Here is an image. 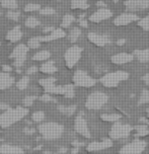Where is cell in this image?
<instances>
[{"label":"cell","instance_id":"46","mask_svg":"<svg viewBox=\"0 0 149 154\" xmlns=\"http://www.w3.org/2000/svg\"><path fill=\"white\" fill-rule=\"evenodd\" d=\"M142 80L144 81V83L146 85H148V86H149V73L145 74V75L142 77Z\"/></svg>","mask_w":149,"mask_h":154},{"label":"cell","instance_id":"56","mask_svg":"<svg viewBox=\"0 0 149 154\" xmlns=\"http://www.w3.org/2000/svg\"><path fill=\"white\" fill-rule=\"evenodd\" d=\"M146 112H147V116L149 117V108H148L147 109H146Z\"/></svg>","mask_w":149,"mask_h":154},{"label":"cell","instance_id":"47","mask_svg":"<svg viewBox=\"0 0 149 154\" xmlns=\"http://www.w3.org/2000/svg\"><path fill=\"white\" fill-rule=\"evenodd\" d=\"M96 6H98L99 8H104V7H107V5L103 0H98V1L96 2Z\"/></svg>","mask_w":149,"mask_h":154},{"label":"cell","instance_id":"37","mask_svg":"<svg viewBox=\"0 0 149 154\" xmlns=\"http://www.w3.org/2000/svg\"><path fill=\"white\" fill-rule=\"evenodd\" d=\"M32 119L36 123H41L45 119V114H44V112H35L32 115Z\"/></svg>","mask_w":149,"mask_h":154},{"label":"cell","instance_id":"1","mask_svg":"<svg viewBox=\"0 0 149 154\" xmlns=\"http://www.w3.org/2000/svg\"><path fill=\"white\" fill-rule=\"evenodd\" d=\"M55 81H56V79L53 78V77H50V78L41 79V80L39 81V83H40L41 86L44 87V89H45V91L47 93H51V94H61L68 98L73 97L74 94H75L73 85L67 84V85H64V86H58V85H55Z\"/></svg>","mask_w":149,"mask_h":154},{"label":"cell","instance_id":"26","mask_svg":"<svg viewBox=\"0 0 149 154\" xmlns=\"http://www.w3.org/2000/svg\"><path fill=\"white\" fill-rule=\"evenodd\" d=\"M122 116L119 114H103L101 116V119L104 122H110V123H116L121 120Z\"/></svg>","mask_w":149,"mask_h":154},{"label":"cell","instance_id":"17","mask_svg":"<svg viewBox=\"0 0 149 154\" xmlns=\"http://www.w3.org/2000/svg\"><path fill=\"white\" fill-rule=\"evenodd\" d=\"M66 35L65 32L61 29H55L51 34L44 35V37H37V38L40 41L41 43L42 42H51V41H55V40H59V38H64Z\"/></svg>","mask_w":149,"mask_h":154},{"label":"cell","instance_id":"44","mask_svg":"<svg viewBox=\"0 0 149 154\" xmlns=\"http://www.w3.org/2000/svg\"><path fill=\"white\" fill-rule=\"evenodd\" d=\"M39 71V68L36 67V66H32L31 68H29V69L26 70V74H29V75H31V74H35L37 73Z\"/></svg>","mask_w":149,"mask_h":154},{"label":"cell","instance_id":"8","mask_svg":"<svg viewBox=\"0 0 149 154\" xmlns=\"http://www.w3.org/2000/svg\"><path fill=\"white\" fill-rule=\"evenodd\" d=\"M29 47H26V45H23V44H20V45L16 46L14 49H13L12 53L10 54V58L11 59L14 60V62H13V65L15 66V67H20V66H23V64L24 63L26 59V54L27 52H29Z\"/></svg>","mask_w":149,"mask_h":154},{"label":"cell","instance_id":"4","mask_svg":"<svg viewBox=\"0 0 149 154\" xmlns=\"http://www.w3.org/2000/svg\"><path fill=\"white\" fill-rule=\"evenodd\" d=\"M128 78L129 73L126 71H115V72H111L104 75L99 79V81L104 87L113 88V87L118 86L122 81H126Z\"/></svg>","mask_w":149,"mask_h":154},{"label":"cell","instance_id":"42","mask_svg":"<svg viewBox=\"0 0 149 154\" xmlns=\"http://www.w3.org/2000/svg\"><path fill=\"white\" fill-rule=\"evenodd\" d=\"M40 100L42 101H45V103H49V101H53V103H56V100L54 97H52L51 95L49 94H44L40 97Z\"/></svg>","mask_w":149,"mask_h":154},{"label":"cell","instance_id":"14","mask_svg":"<svg viewBox=\"0 0 149 154\" xmlns=\"http://www.w3.org/2000/svg\"><path fill=\"white\" fill-rule=\"evenodd\" d=\"M87 38L90 43L98 47H104V46L109 45V44H111L112 42L111 38L107 37V35H98V34H96V32H88Z\"/></svg>","mask_w":149,"mask_h":154},{"label":"cell","instance_id":"5","mask_svg":"<svg viewBox=\"0 0 149 154\" xmlns=\"http://www.w3.org/2000/svg\"><path fill=\"white\" fill-rule=\"evenodd\" d=\"M109 101V96L106 93L101 91L92 92V94L88 95L85 101V106L88 109H99Z\"/></svg>","mask_w":149,"mask_h":154},{"label":"cell","instance_id":"39","mask_svg":"<svg viewBox=\"0 0 149 154\" xmlns=\"http://www.w3.org/2000/svg\"><path fill=\"white\" fill-rule=\"evenodd\" d=\"M40 9H41V6L36 3H29V4L26 5V7H24V11L26 12L37 11V10H40Z\"/></svg>","mask_w":149,"mask_h":154},{"label":"cell","instance_id":"12","mask_svg":"<svg viewBox=\"0 0 149 154\" xmlns=\"http://www.w3.org/2000/svg\"><path fill=\"white\" fill-rule=\"evenodd\" d=\"M124 4L128 11H140L149 7V0H127Z\"/></svg>","mask_w":149,"mask_h":154},{"label":"cell","instance_id":"48","mask_svg":"<svg viewBox=\"0 0 149 154\" xmlns=\"http://www.w3.org/2000/svg\"><path fill=\"white\" fill-rule=\"evenodd\" d=\"M55 29L54 26H48V27H45V29H43L44 32H52Z\"/></svg>","mask_w":149,"mask_h":154},{"label":"cell","instance_id":"57","mask_svg":"<svg viewBox=\"0 0 149 154\" xmlns=\"http://www.w3.org/2000/svg\"><path fill=\"white\" fill-rule=\"evenodd\" d=\"M112 1H113V2H116V3H117V2L119 1V0H112Z\"/></svg>","mask_w":149,"mask_h":154},{"label":"cell","instance_id":"24","mask_svg":"<svg viewBox=\"0 0 149 154\" xmlns=\"http://www.w3.org/2000/svg\"><path fill=\"white\" fill-rule=\"evenodd\" d=\"M40 71H42L43 73L46 74H52L57 71V67L55 66V63L53 61H48L41 66Z\"/></svg>","mask_w":149,"mask_h":154},{"label":"cell","instance_id":"16","mask_svg":"<svg viewBox=\"0 0 149 154\" xmlns=\"http://www.w3.org/2000/svg\"><path fill=\"white\" fill-rule=\"evenodd\" d=\"M113 146V142L111 139L106 138L101 142H92L86 146V150L88 152H93V151H101Z\"/></svg>","mask_w":149,"mask_h":154},{"label":"cell","instance_id":"35","mask_svg":"<svg viewBox=\"0 0 149 154\" xmlns=\"http://www.w3.org/2000/svg\"><path fill=\"white\" fill-rule=\"evenodd\" d=\"M138 26L141 27L143 31H149V13L146 17L138 20Z\"/></svg>","mask_w":149,"mask_h":154},{"label":"cell","instance_id":"53","mask_svg":"<svg viewBox=\"0 0 149 154\" xmlns=\"http://www.w3.org/2000/svg\"><path fill=\"white\" fill-rule=\"evenodd\" d=\"M77 152H79V147H75L74 149L71 150V153H77Z\"/></svg>","mask_w":149,"mask_h":154},{"label":"cell","instance_id":"15","mask_svg":"<svg viewBox=\"0 0 149 154\" xmlns=\"http://www.w3.org/2000/svg\"><path fill=\"white\" fill-rule=\"evenodd\" d=\"M139 19V16L134 13H122L114 19V23L117 26H123L133 23V21H138Z\"/></svg>","mask_w":149,"mask_h":154},{"label":"cell","instance_id":"3","mask_svg":"<svg viewBox=\"0 0 149 154\" xmlns=\"http://www.w3.org/2000/svg\"><path fill=\"white\" fill-rule=\"evenodd\" d=\"M40 134L46 140H57L62 136L64 132V127L55 122L43 123L38 127Z\"/></svg>","mask_w":149,"mask_h":154},{"label":"cell","instance_id":"40","mask_svg":"<svg viewBox=\"0 0 149 154\" xmlns=\"http://www.w3.org/2000/svg\"><path fill=\"white\" fill-rule=\"evenodd\" d=\"M39 12L42 15H52V14H55V9L52 7H45L39 10Z\"/></svg>","mask_w":149,"mask_h":154},{"label":"cell","instance_id":"29","mask_svg":"<svg viewBox=\"0 0 149 154\" xmlns=\"http://www.w3.org/2000/svg\"><path fill=\"white\" fill-rule=\"evenodd\" d=\"M0 4L2 7L8 8V9H16L17 8L16 0H0Z\"/></svg>","mask_w":149,"mask_h":154},{"label":"cell","instance_id":"6","mask_svg":"<svg viewBox=\"0 0 149 154\" xmlns=\"http://www.w3.org/2000/svg\"><path fill=\"white\" fill-rule=\"evenodd\" d=\"M134 130L133 127L130 125H126V124H121L119 122H116V124L110 130L109 136L113 140H120L123 138H127L130 136L132 131Z\"/></svg>","mask_w":149,"mask_h":154},{"label":"cell","instance_id":"28","mask_svg":"<svg viewBox=\"0 0 149 154\" xmlns=\"http://www.w3.org/2000/svg\"><path fill=\"white\" fill-rule=\"evenodd\" d=\"M50 56H51V53L47 50H44L35 54L34 57H33V60H35V61H45V60L49 59Z\"/></svg>","mask_w":149,"mask_h":154},{"label":"cell","instance_id":"32","mask_svg":"<svg viewBox=\"0 0 149 154\" xmlns=\"http://www.w3.org/2000/svg\"><path fill=\"white\" fill-rule=\"evenodd\" d=\"M29 83V78L27 76H23V78H20L16 83V86L19 90H23L27 87V85Z\"/></svg>","mask_w":149,"mask_h":154},{"label":"cell","instance_id":"13","mask_svg":"<svg viewBox=\"0 0 149 154\" xmlns=\"http://www.w3.org/2000/svg\"><path fill=\"white\" fill-rule=\"evenodd\" d=\"M113 16V12L110 9H107V7L104 8H99L98 10H96L95 12H93L92 15L89 16V20L92 23H101V21H104L106 19L111 18Z\"/></svg>","mask_w":149,"mask_h":154},{"label":"cell","instance_id":"30","mask_svg":"<svg viewBox=\"0 0 149 154\" xmlns=\"http://www.w3.org/2000/svg\"><path fill=\"white\" fill-rule=\"evenodd\" d=\"M81 35V31L78 29V27H74V29H71V32H69V41L71 43H75L78 38L80 37Z\"/></svg>","mask_w":149,"mask_h":154},{"label":"cell","instance_id":"20","mask_svg":"<svg viewBox=\"0 0 149 154\" xmlns=\"http://www.w3.org/2000/svg\"><path fill=\"white\" fill-rule=\"evenodd\" d=\"M23 38V32L20 31V27L18 26H14L11 31L8 32V34L6 35V40L9 41L11 43H15L19 41L20 38Z\"/></svg>","mask_w":149,"mask_h":154},{"label":"cell","instance_id":"41","mask_svg":"<svg viewBox=\"0 0 149 154\" xmlns=\"http://www.w3.org/2000/svg\"><path fill=\"white\" fill-rule=\"evenodd\" d=\"M36 100H37V96H26L23 100V103L24 106H31Z\"/></svg>","mask_w":149,"mask_h":154},{"label":"cell","instance_id":"23","mask_svg":"<svg viewBox=\"0 0 149 154\" xmlns=\"http://www.w3.org/2000/svg\"><path fill=\"white\" fill-rule=\"evenodd\" d=\"M134 57H136V59L139 62L142 63L149 62V49L134 51Z\"/></svg>","mask_w":149,"mask_h":154},{"label":"cell","instance_id":"38","mask_svg":"<svg viewBox=\"0 0 149 154\" xmlns=\"http://www.w3.org/2000/svg\"><path fill=\"white\" fill-rule=\"evenodd\" d=\"M40 45H41V42L38 40L37 37L29 38V42H27V47H29V49H38L39 47H40Z\"/></svg>","mask_w":149,"mask_h":154},{"label":"cell","instance_id":"19","mask_svg":"<svg viewBox=\"0 0 149 154\" xmlns=\"http://www.w3.org/2000/svg\"><path fill=\"white\" fill-rule=\"evenodd\" d=\"M133 57L131 54L128 53H120L117 55H114L112 57L111 61L116 65H122V64H126V63H129L133 60Z\"/></svg>","mask_w":149,"mask_h":154},{"label":"cell","instance_id":"50","mask_svg":"<svg viewBox=\"0 0 149 154\" xmlns=\"http://www.w3.org/2000/svg\"><path fill=\"white\" fill-rule=\"evenodd\" d=\"M72 145L74 147H80V146H83L84 145V143H82V142H78V141H74L72 143Z\"/></svg>","mask_w":149,"mask_h":154},{"label":"cell","instance_id":"49","mask_svg":"<svg viewBox=\"0 0 149 154\" xmlns=\"http://www.w3.org/2000/svg\"><path fill=\"white\" fill-rule=\"evenodd\" d=\"M2 69H3L4 72H9V73H10V72L12 71V68H11V67H9L8 65H4L3 67H2Z\"/></svg>","mask_w":149,"mask_h":154},{"label":"cell","instance_id":"31","mask_svg":"<svg viewBox=\"0 0 149 154\" xmlns=\"http://www.w3.org/2000/svg\"><path fill=\"white\" fill-rule=\"evenodd\" d=\"M75 20V17L71 14H66L63 16V19H62V23H61V26L62 27H69L70 24Z\"/></svg>","mask_w":149,"mask_h":154},{"label":"cell","instance_id":"11","mask_svg":"<svg viewBox=\"0 0 149 154\" xmlns=\"http://www.w3.org/2000/svg\"><path fill=\"white\" fill-rule=\"evenodd\" d=\"M74 129L82 137H84V138H90V132L88 130L86 120L84 119L82 112L76 117L75 122H74Z\"/></svg>","mask_w":149,"mask_h":154},{"label":"cell","instance_id":"34","mask_svg":"<svg viewBox=\"0 0 149 154\" xmlns=\"http://www.w3.org/2000/svg\"><path fill=\"white\" fill-rule=\"evenodd\" d=\"M40 26V20L38 18L34 17V16H31L26 20V26L31 27V29H34V27Z\"/></svg>","mask_w":149,"mask_h":154},{"label":"cell","instance_id":"2","mask_svg":"<svg viewBox=\"0 0 149 154\" xmlns=\"http://www.w3.org/2000/svg\"><path fill=\"white\" fill-rule=\"evenodd\" d=\"M27 114H29V109L23 106H17L15 109L9 108L5 112L0 115V128L10 127L26 117Z\"/></svg>","mask_w":149,"mask_h":154},{"label":"cell","instance_id":"25","mask_svg":"<svg viewBox=\"0 0 149 154\" xmlns=\"http://www.w3.org/2000/svg\"><path fill=\"white\" fill-rule=\"evenodd\" d=\"M89 4L87 3V0H71V8L72 9H87Z\"/></svg>","mask_w":149,"mask_h":154},{"label":"cell","instance_id":"43","mask_svg":"<svg viewBox=\"0 0 149 154\" xmlns=\"http://www.w3.org/2000/svg\"><path fill=\"white\" fill-rule=\"evenodd\" d=\"M78 23L80 26H83V27H87V21L84 19V15H80V17L78 19Z\"/></svg>","mask_w":149,"mask_h":154},{"label":"cell","instance_id":"33","mask_svg":"<svg viewBox=\"0 0 149 154\" xmlns=\"http://www.w3.org/2000/svg\"><path fill=\"white\" fill-rule=\"evenodd\" d=\"M149 103V89H144L138 100V104H145Z\"/></svg>","mask_w":149,"mask_h":154},{"label":"cell","instance_id":"51","mask_svg":"<svg viewBox=\"0 0 149 154\" xmlns=\"http://www.w3.org/2000/svg\"><path fill=\"white\" fill-rule=\"evenodd\" d=\"M139 122L142 123V124H145V125H148L149 126V121L146 119V118H140L139 119Z\"/></svg>","mask_w":149,"mask_h":154},{"label":"cell","instance_id":"52","mask_svg":"<svg viewBox=\"0 0 149 154\" xmlns=\"http://www.w3.org/2000/svg\"><path fill=\"white\" fill-rule=\"evenodd\" d=\"M23 132H24V133H26V134L29 135V134H33V133H34L35 130H33V129H24Z\"/></svg>","mask_w":149,"mask_h":154},{"label":"cell","instance_id":"21","mask_svg":"<svg viewBox=\"0 0 149 154\" xmlns=\"http://www.w3.org/2000/svg\"><path fill=\"white\" fill-rule=\"evenodd\" d=\"M135 130V134L134 137L135 138H143V137H146L147 135H149V128L148 125H140V126H136L134 128Z\"/></svg>","mask_w":149,"mask_h":154},{"label":"cell","instance_id":"45","mask_svg":"<svg viewBox=\"0 0 149 154\" xmlns=\"http://www.w3.org/2000/svg\"><path fill=\"white\" fill-rule=\"evenodd\" d=\"M9 108H10V106H8V104L4 103H1V101H0V111H6V109H8Z\"/></svg>","mask_w":149,"mask_h":154},{"label":"cell","instance_id":"18","mask_svg":"<svg viewBox=\"0 0 149 154\" xmlns=\"http://www.w3.org/2000/svg\"><path fill=\"white\" fill-rule=\"evenodd\" d=\"M14 83V78L10 76L9 72H2L0 73V90L9 88Z\"/></svg>","mask_w":149,"mask_h":154},{"label":"cell","instance_id":"27","mask_svg":"<svg viewBox=\"0 0 149 154\" xmlns=\"http://www.w3.org/2000/svg\"><path fill=\"white\" fill-rule=\"evenodd\" d=\"M58 111L65 116H72L76 112V106H58Z\"/></svg>","mask_w":149,"mask_h":154},{"label":"cell","instance_id":"9","mask_svg":"<svg viewBox=\"0 0 149 154\" xmlns=\"http://www.w3.org/2000/svg\"><path fill=\"white\" fill-rule=\"evenodd\" d=\"M82 54V49L80 47L73 46L69 48L65 53V63L68 68H73L76 65V63L79 61Z\"/></svg>","mask_w":149,"mask_h":154},{"label":"cell","instance_id":"55","mask_svg":"<svg viewBox=\"0 0 149 154\" xmlns=\"http://www.w3.org/2000/svg\"><path fill=\"white\" fill-rule=\"evenodd\" d=\"M59 152H67V149H66V148H61V149L59 150Z\"/></svg>","mask_w":149,"mask_h":154},{"label":"cell","instance_id":"10","mask_svg":"<svg viewBox=\"0 0 149 154\" xmlns=\"http://www.w3.org/2000/svg\"><path fill=\"white\" fill-rule=\"evenodd\" d=\"M146 148V142L144 140L137 139L135 141L125 145L120 149V153L124 154H139L142 153Z\"/></svg>","mask_w":149,"mask_h":154},{"label":"cell","instance_id":"22","mask_svg":"<svg viewBox=\"0 0 149 154\" xmlns=\"http://www.w3.org/2000/svg\"><path fill=\"white\" fill-rule=\"evenodd\" d=\"M23 148L18 147V146H13V145H2L0 146V153H5V154H9V153H23Z\"/></svg>","mask_w":149,"mask_h":154},{"label":"cell","instance_id":"36","mask_svg":"<svg viewBox=\"0 0 149 154\" xmlns=\"http://www.w3.org/2000/svg\"><path fill=\"white\" fill-rule=\"evenodd\" d=\"M7 17L9 19H11L13 21H17L19 19V16H20V12L16 11L15 9H10L9 11L7 12Z\"/></svg>","mask_w":149,"mask_h":154},{"label":"cell","instance_id":"7","mask_svg":"<svg viewBox=\"0 0 149 154\" xmlns=\"http://www.w3.org/2000/svg\"><path fill=\"white\" fill-rule=\"evenodd\" d=\"M73 83L79 87H92L96 83V80L85 71L77 70L73 75Z\"/></svg>","mask_w":149,"mask_h":154},{"label":"cell","instance_id":"54","mask_svg":"<svg viewBox=\"0 0 149 154\" xmlns=\"http://www.w3.org/2000/svg\"><path fill=\"white\" fill-rule=\"evenodd\" d=\"M117 44L118 45H123V44H125V40H119Z\"/></svg>","mask_w":149,"mask_h":154}]
</instances>
